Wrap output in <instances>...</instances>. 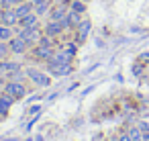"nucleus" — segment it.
<instances>
[{"mask_svg": "<svg viewBox=\"0 0 149 141\" xmlns=\"http://www.w3.org/2000/svg\"><path fill=\"white\" fill-rule=\"evenodd\" d=\"M15 31H17V35L21 37V39H25V43L29 45V47H35L37 43H39V39L43 37V29L41 27H33V29H21L19 25L15 27Z\"/></svg>", "mask_w": 149, "mask_h": 141, "instance_id": "1", "label": "nucleus"}, {"mask_svg": "<svg viewBox=\"0 0 149 141\" xmlns=\"http://www.w3.org/2000/svg\"><path fill=\"white\" fill-rule=\"evenodd\" d=\"M25 76H27L35 86H41V88L51 86V74L41 72V70H37V68H27V70H25Z\"/></svg>", "mask_w": 149, "mask_h": 141, "instance_id": "2", "label": "nucleus"}, {"mask_svg": "<svg viewBox=\"0 0 149 141\" xmlns=\"http://www.w3.org/2000/svg\"><path fill=\"white\" fill-rule=\"evenodd\" d=\"M90 31H92V21L84 17V21L74 29V41H76L78 45H82V43L90 37Z\"/></svg>", "mask_w": 149, "mask_h": 141, "instance_id": "3", "label": "nucleus"}, {"mask_svg": "<svg viewBox=\"0 0 149 141\" xmlns=\"http://www.w3.org/2000/svg\"><path fill=\"white\" fill-rule=\"evenodd\" d=\"M4 92H6V94H10L15 100H21V98H25V96H27V88H25V84H23V82H17V80L6 82Z\"/></svg>", "mask_w": 149, "mask_h": 141, "instance_id": "4", "label": "nucleus"}, {"mask_svg": "<svg viewBox=\"0 0 149 141\" xmlns=\"http://www.w3.org/2000/svg\"><path fill=\"white\" fill-rule=\"evenodd\" d=\"M53 47H47V45H41V43H37L35 47H31V55L37 59V61H49L51 59V55H53Z\"/></svg>", "mask_w": 149, "mask_h": 141, "instance_id": "5", "label": "nucleus"}, {"mask_svg": "<svg viewBox=\"0 0 149 141\" xmlns=\"http://www.w3.org/2000/svg\"><path fill=\"white\" fill-rule=\"evenodd\" d=\"M72 72H74L72 64H51V61H47V74H51V76H68Z\"/></svg>", "mask_w": 149, "mask_h": 141, "instance_id": "6", "label": "nucleus"}, {"mask_svg": "<svg viewBox=\"0 0 149 141\" xmlns=\"http://www.w3.org/2000/svg\"><path fill=\"white\" fill-rule=\"evenodd\" d=\"M8 47H10V51H13L15 55H25V53L31 49V47L25 43V39H21L19 35H15V37L8 41Z\"/></svg>", "mask_w": 149, "mask_h": 141, "instance_id": "7", "label": "nucleus"}, {"mask_svg": "<svg viewBox=\"0 0 149 141\" xmlns=\"http://www.w3.org/2000/svg\"><path fill=\"white\" fill-rule=\"evenodd\" d=\"M63 31H65V29H63V25H61L59 21H51V19H49V21L45 23V27H43V33H45V35H49V37H53V39H57Z\"/></svg>", "mask_w": 149, "mask_h": 141, "instance_id": "8", "label": "nucleus"}, {"mask_svg": "<svg viewBox=\"0 0 149 141\" xmlns=\"http://www.w3.org/2000/svg\"><path fill=\"white\" fill-rule=\"evenodd\" d=\"M19 15H17V10L15 8H4L2 10V25H6V27H17L19 25Z\"/></svg>", "mask_w": 149, "mask_h": 141, "instance_id": "9", "label": "nucleus"}, {"mask_svg": "<svg viewBox=\"0 0 149 141\" xmlns=\"http://www.w3.org/2000/svg\"><path fill=\"white\" fill-rule=\"evenodd\" d=\"M39 19H41V17H37L35 10H33L31 15H27V17H23V19L19 21V27H21V29H33V27H39Z\"/></svg>", "mask_w": 149, "mask_h": 141, "instance_id": "10", "label": "nucleus"}, {"mask_svg": "<svg viewBox=\"0 0 149 141\" xmlns=\"http://www.w3.org/2000/svg\"><path fill=\"white\" fill-rule=\"evenodd\" d=\"M13 102H15V98H13L10 94H6V92L0 94V117H6V114H8Z\"/></svg>", "mask_w": 149, "mask_h": 141, "instance_id": "11", "label": "nucleus"}, {"mask_svg": "<svg viewBox=\"0 0 149 141\" xmlns=\"http://www.w3.org/2000/svg\"><path fill=\"white\" fill-rule=\"evenodd\" d=\"M15 10H17V15H19V19H23V17H27V15H31L33 10H35V6L29 2V0H27V2H21V4H17L15 6Z\"/></svg>", "mask_w": 149, "mask_h": 141, "instance_id": "12", "label": "nucleus"}, {"mask_svg": "<svg viewBox=\"0 0 149 141\" xmlns=\"http://www.w3.org/2000/svg\"><path fill=\"white\" fill-rule=\"evenodd\" d=\"M17 35L15 27H6V25H0V41H10Z\"/></svg>", "mask_w": 149, "mask_h": 141, "instance_id": "13", "label": "nucleus"}, {"mask_svg": "<svg viewBox=\"0 0 149 141\" xmlns=\"http://www.w3.org/2000/svg\"><path fill=\"white\" fill-rule=\"evenodd\" d=\"M49 10H51V0H45V2L35 6V15L37 17H45V15H49Z\"/></svg>", "mask_w": 149, "mask_h": 141, "instance_id": "14", "label": "nucleus"}, {"mask_svg": "<svg viewBox=\"0 0 149 141\" xmlns=\"http://www.w3.org/2000/svg\"><path fill=\"white\" fill-rule=\"evenodd\" d=\"M10 55H13V51L8 47V41H0V61H6Z\"/></svg>", "mask_w": 149, "mask_h": 141, "instance_id": "15", "label": "nucleus"}, {"mask_svg": "<svg viewBox=\"0 0 149 141\" xmlns=\"http://www.w3.org/2000/svg\"><path fill=\"white\" fill-rule=\"evenodd\" d=\"M70 8L76 10V13L86 15V2H84V0H70Z\"/></svg>", "mask_w": 149, "mask_h": 141, "instance_id": "16", "label": "nucleus"}, {"mask_svg": "<svg viewBox=\"0 0 149 141\" xmlns=\"http://www.w3.org/2000/svg\"><path fill=\"white\" fill-rule=\"evenodd\" d=\"M127 133H129V137L133 141H141V137H143V129H139V127H131Z\"/></svg>", "mask_w": 149, "mask_h": 141, "instance_id": "17", "label": "nucleus"}, {"mask_svg": "<svg viewBox=\"0 0 149 141\" xmlns=\"http://www.w3.org/2000/svg\"><path fill=\"white\" fill-rule=\"evenodd\" d=\"M143 70H145V66H143V61H135V64H133V76H137V78H141V76H143Z\"/></svg>", "mask_w": 149, "mask_h": 141, "instance_id": "18", "label": "nucleus"}, {"mask_svg": "<svg viewBox=\"0 0 149 141\" xmlns=\"http://www.w3.org/2000/svg\"><path fill=\"white\" fill-rule=\"evenodd\" d=\"M139 61H143V64H149V51L141 53V55H139Z\"/></svg>", "mask_w": 149, "mask_h": 141, "instance_id": "19", "label": "nucleus"}, {"mask_svg": "<svg viewBox=\"0 0 149 141\" xmlns=\"http://www.w3.org/2000/svg\"><path fill=\"white\" fill-rule=\"evenodd\" d=\"M118 141H133V139L129 137V133H123V135H118Z\"/></svg>", "mask_w": 149, "mask_h": 141, "instance_id": "20", "label": "nucleus"}, {"mask_svg": "<svg viewBox=\"0 0 149 141\" xmlns=\"http://www.w3.org/2000/svg\"><path fill=\"white\" fill-rule=\"evenodd\" d=\"M141 141H149V131H143V137H141Z\"/></svg>", "mask_w": 149, "mask_h": 141, "instance_id": "21", "label": "nucleus"}, {"mask_svg": "<svg viewBox=\"0 0 149 141\" xmlns=\"http://www.w3.org/2000/svg\"><path fill=\"white\" fill-rule=\"evenodd\" d=\"M29 2H31L33 6H37V4H41V2H45V0H29Z\"/></svg>", "mask_w": 149, "mask_h": 141, "instance_id": "22", "label": "nucleus"}, {"mask_svg": "<svg viewBox=\"0 0 149 141\" xmlns=\"http://www.w3.org/2000/svg\"><path fill=\"white\" fill-rule=\"evenodd\" d=\"M21 2H27V0H15V4H21Z\"/></svg>", "mask_w": 149, "mask_h": 141, "instance_id": "23", "label": "nucleus"}, {"mask_svg": "<svg viewBox=\"0 0 149 141\" xmlns=\"http://www.w3.org/2000/svg\"><path fill=\"white\" fill-rule=\"evenodd\" d=\"M84 2H88V0H84Z\"/></svg>", "mask_w": 149, "mask_h": 141, "instance_id": "24", "label": "nucleus"}]
</instances>
